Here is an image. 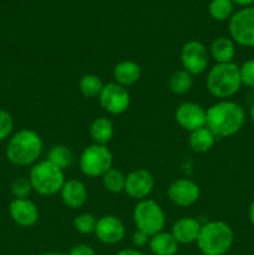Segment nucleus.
<instances>
[{"label": "nucleus", "instance_id": "f257e3e1", "mask_svg": "<svg viewBox=\"0 0 254 255\" xmlns=\"http://www.w3.org/2000/svg\"><path fill=\"white\" fill-rule=\"evenodd\" d=\"M246 122L243 107L234 101L222 100L207 110L206 126L217 138H226L238 133Z\"/></svg>", "mask_w": 254, "mask_h": 255}, {"label": "nucleus", "instance_id": "f03ea898", "mask_svg": "<svg viewBox=\"0 0 254 255\" xmlns=\"http://www.w3.org/2000/svg\"><path fill=\"white\" fill-rule=\"evenodd\" d=\"M44 148L42 138L36 131L22 128L10 137L6 146V158L17 167L34 164L40 158Z\"/></svg>", "mask_w": 254, "mask_h": 255}, {"label": "nucleus", "instance_id": "7ed1b4c3", "mask_svg": "<svg viewBox=\"0 0 254 255\" xmlns=\"http://www.w3.org/2000/svg\"><path fill=\"white\" fill-rule=\"evenodd\" d=\"M234 242L233 229L222 221L203 224L197 238V247L203 255H224L229 252Z\"/></svg>", "mask_w": 254, "mask_h": 255}, {"label": "nucleus", "instance_id": "20e7f679", "mask_svg": "<svg viewBox=\"0 0 254 255\" xmlns=\"http://www.w3.org/2000/svg\"><path fill=\"white\" fill-rule=\"evenodd\" d=\"M242 85L241 70L234 62L216 64L207 75V90L217 99L227 100L234 96Z\"/></svg>", "mask_w": 254, "mask_h": 255}, {"label": "nucleus", "instance_id": "39448f33", "mask_svg": "<svg viewBox=\"0 0 254 255\" xmlns=\"http://www.w3.org/2000/svg\"><path fill=\"white\" fill-rule=\"evenodd\" d=\"M27 178L32 191L40 196H54L61 191L65 183L64 171L47 159L35 163Z\"/></svg>", "mask_w": 254, "mask_h": 255}, {"label": "nucleus", "instance_id": "423d86ee", "mask_svg": "<svg viewBox=\"0 0 254 255\" xmlns=\"http://www.w3.org/2000/svg\"><path fill=\"white\" fill-rule=\"evenodd\" d=\"M133 221L137 231L146 233L148 237L163 231L166 216L162 207L153 199H142L134 206Z\"/></svg>", "mask_w": 254, "mask_h": 255}, {"label": "nucleus", "instance_id": "0eeeda50", "mask_svg": "<svg viewBox=\"0 0 254 255\" xmlns=\"http://www.w3.org/2000/svg\"><path fill=\"white\" fill-rule=\"evenodd\" d=\"M114 156L112 152L104 144L92 143L82 151L79 164L82 173L90 178L102 177L112 168Z\"/></svg>", "mask_w": 254, "mask_h": 255}, {"label": "nucleus", "instance_id": "6e6552de", "mask_svg": "<svg viewBox=\"0 0 254 255\" xmlns=\"http://www.w3.org/2000/svg\"><path fill=\"white\" fill-rule=\"evenodd\" d=\"M229 34L237 44L254 47V6H247L232 15Z\"/></svg>", "mask_w": 254, "mask_h": 255}, {"label": "nucleus", "instance_id": "1a4fd4ad", "mask_svg": "<svg viewBox=\"0 0 254 255\" xmlns=\"http://www.w3.org/2000/svg\"><path fill=\"white\" fill-rule=\"evenodd\" d=\"M100 105L106 112L111 115H121L129 107L131 96L126 87L109 82L104 86L101 94L99 96Z\"/></svg>", "mask_w": 254, "mask_h": 255}, {"label": "nucleus", "instance_id": "9d476101", "mask_svg": "<svg viewBox=\"0 0 254 255\" xmlns=\"http://www.w3.org/2000/svg\"><path fill=\"white\" fill-rule=\"evenodd\" d=\"M181 61L183 69L192 75H199L208 67L209 51L204 44L191 40L183 45L181 51Z\"/></svg>", "mask_w": 254, "mask_h": 255}, {"label": "nucleus", "instance_id": "9b49d317", "mask_svg": "<svg viewBox=\"0 0 254 255\" xmlns=\"http://www.w3.org/2000/svg\"><path fill=\"white\" fill-rule=\"evenodd\" d=\"M199 194H201V191H199L198 184L188 178L176 179L169 184L167 189V196L169 201L183 208L193 206L198 201Z\"/></svg>", "mask_w": 254, "mask_h": 255}, {"label": "nucleus", "instance_id": "f8f14e48", "mask_svg": "<svg viewBox=\"0 0 254 255\" xmlns=\"http://www.w3.org/2000/svg\"><path fill=\"white\" fill-rule=\"evenodd\" d=\"M174 119L184 131L193 132L206 126L207 110L196 102H183L177 107Z\"/></svg>", "mask_w": 254, "mask_h": 255}, {"label": "nucleus", "instance_id": "ddd939ff", "mask_svg": "<svg viewBox=\"0 0 254 255\" xmlns=\"http://www.w3.org/2000/svg\"><path fill=\"white\" fill-rule=\"evenodd\" d=\"M154 187V178L149 171L137 168L126 176L125 192L136 201L146 199L152 193Z\"/></svg>", "mask_w": 254, "mask_h": 255}, {"label": "nucleus", "instance_id": "4468645a", "mask_svg": "<svg viewBox=\"0 0 254 255\" xmlns=\"http://www.w3.org/2000/svg\"><path fill=\"white\" fill-rule=\"evenodd\" d=\"M95 236L101 243L117 244L126 236V227L124 222L116 216H104L97 219Z\"/></svg>", "mask_w": 254, "mask_h": 255}, {"label": "nucleus", "instance_id": "2eb2a0df", "mask_svg": "<svg viewBox=\"0 0 254 255\" xmlns=\"http://www.w3.org/2000/svg\"><path fill=\"white\" fill-rule=\"evenodd\" d=\"M9 213L15 224L22 228H30L39 221V209L29 198L17 199L10 203Z\"/></svg>", "mask_w": 254, "mask_h": 255}, {"label": "nucleus", "instance_id": "dca6fc26", "mask_svg": "<svg viewBox=\"0 0 254 255\" xmlns=\"http://www.w3.org/2000/svg\"><path fill=\"white\" fill-rule=\"evenodd\" d=\"M202 224L192 217H182L174 222L171 234L178 244H192L197 242Z\"/></svg>", "mask_w": 254, "mask_h": 255}, {"label": "nucleus", "instance_id": "f3484780", "mask_svg": "<svg viewBox=\"0 0 254 255\" xmlns=\"http://www.w3.org/2000/svg\"><path fill=\"white\" fill-rule=\"evenodd\" d=\"M60 193H61V199L65 206L72 209L81 208L87 201V188L84 182L79 179L65 181Z\"/></svg>", "mask_w": 254, "mask_h": 255}, {"label": "nucleus", "instance_id": "a211bd4d", "mask_svg": "<svg viewBox=\"0 0 254 255\" xmlns=\"http://www.w3.org/2000/svg\"><path fill=\"white\" fill-rule=\"evenodd\" d=\"M141 66L131 60L120 61L114 67L115 82L124 87H128L136 84L141 77Z\"/></svg>", "mask_w": 254, "mask_h": 255}, {"label": "nucleus", "instance_id": "6ab92c4d", "mask_svg": "<svg viewBox=\"0 0 254 255\" xmlns=\"http://www.w3.org/2000/svg\"><path fill=\"white\" fill-rule=\"evenodd\" d=\"M209 56L217 62V64H228L233 62L236 56V45L232 39L228 37H217L213 40L209 47Z\"/></svg>", "mask_w": 254, "mask_h": 255}, {"label": "nucleus", "instance_id": "aec40b11", "mask_svg": "<svg viewBox=\"0 0 254 255\" xmlns=\"http://www.w3.org/2000/svg\"><path fill=\"white\" fill-rule=\"evenodd\" d=\"M148 247L154 255H176L179 244L171 233L162 231L149 237Z\"/></svg>", "mask_w": 254, "mask_h": 255}, {"label": "nucleus", "instance_id": "412c9836", "mask_svg": "<svg viewBox=\"0 0 254 255\" xmlns=\"http://www.w3.org/2000/svg\"><path fill=\"white\" fill-rule=\"evenodd\" d=\"M114 124L107 117H97L90 126V136L94 143L106 146L114 137Z\"/></svg>", "mask_w": 254, "mask_h": 255}, {"label": "nucleus", "instance_id": "4be33fe9", "mask_svg": "<svg viewBox=\"0 0 254 255\" xmlns=\"http://www.w3.org/2000/svg\"><path fill=\"white\" fill-rule=\"evenodd\" d=\"M216 139L217 137L214 136L213 132L208 127L204 126L202 128L196 129V131L189 132L188 143L192 151L197 152V153H204L214 146Z\"/></svg>", "mask_w": 254, "mask_h": 255}, {"label": "nucleus", "instance_id": "5701e85b", "mask_svg": "<svg viewBox=\"0 0 254 255\" xmlns=\"http://www.w3.org/2000/svg\"><path fill=\"white\" fill-rule=\"evenodd\" d=\"M192 86H193V75L184 69L174 71L168 80V87L174 95L187 94Z\"/></svg>", "mask_w": 254, "mask_h": 255}, {"label": "nucleus", "instance_id": "b1692460", "mask_svg": "<svg viewBox=\"0 0 254 255\" xmlns=\"http://www.w3.org/2000/svg\"><path fill=\"white\" fill-rule=\"evenodd\" d=\"M47 161L65 171L74 163V153L65 144H56V146L51 147L47 153Z\"/></svg>", "mask_w": 254, "mask_h": 255}, {"label": "nucleus", "instance_id": "393cba45", "mask_svg": "<svg viewBox=\"0 0 254 255\" xmlns=\"http://www.w3.org/2000/svg\"><path fill=\"white\" fill-rule=\"evenodd\" d=\"M105 84L97 75L95 74H86L79 80V90L82 96L87 99H94L99 97L104 89Z\"/></svg>", "mask_w": 254, "mask_h": 255}, {"label": "nucleus", "instance_id": "a878e982", "mask_svg": "<svg viewBox=\"0 0 254 255\" xmlns=\"http://www.w3.org/2000/svg\"><path fill=\"white\" fill-rule=\"evenodd\" d=\"M102 184H104V188L110 193H121V192H125L126 176L119 169L111 168L102 176Z\"/></svg>", "mask_w": 254, "mask_h": 255}, {"label": "nucleus", "instance_id": "bb28decb", "mask_svg": "<svg viewBox=\"0 0 254 255\" xmlns=\"http://www.w3.org/2000/svg\"><path fill=\"white\" fill-rule=\"evenodd\" d=\"M234 2L232 0H212L209 2V14L217 21L231 19L233 15Z\"/></svg>", "mask_w": 254, "mask_h": 255}, {"label": "nucleus", "instance_id": "cd10ccee", "mask_svg": "<svg viewBox=\"0 0 254 255\" xmlns=\"http://www.w3.org/2000/svg\"><path fill=\"white\" fill-rule=\"evenodd\" d=\"M97 218L94 214L90 213H82L75 217L74 219V227L79 233L81 234H91L95 233L96 229Z\"/></svg>", "mask_w": 254, "mask_h": 255}, {"label": "nucleus", "instance_id": "c85d7f7f", "mask_svg": "<svg viewBox=\"0 0 254 255\" xmlns=\"http://www.w3.org/2000/svg\"><path fill=\"white\" fill-rule=\"evenodd\" d=\"M11 192L14 194L15 198L17 199H26L32 192L31 183H30L29 178L25 177H19L15 179L11 184Z\"/></svg>", "mask_w": 254, "mask_h": 255}, {"label": "nucleus", "instance_id": "c756f323", "mask_svg": "<svg viewBox=\"0 0 254 255\" xmlns=\"http://www.w3.org/2000/svg\"><path fill=\"white\" fill-rule=\"evenodd\" d=\"M12 129H14L12 116L7 111L0 109V142L11 136Z\"/></svg>", "mask_w": 254, "mask_h": 255}, {"label": "nucleus", "instance_id": "7c9ffc66", "mask_svg": "<svg viewBox=\"0 0 254 255\" xmlns=\"http://www.w3.org/2000/svg\"><path fill=\"white\" fill-rule=\"evenodd\" d=\"M241 79L242 84L246 86L254 89V59L247 60L241 67Z\"/></svg>", "mask_w": 254, "mask_h": 255}, {"label": "nucleus", "instance_id": "2f4dec72", "mask_svg": "<svg viewBox=\"0 0 254 255\" xmlns=\"http://www.w3.org/2000/svg\"><path fill=\"white\" fill-rule=\"evenodd\" d=\"M67 255H96V252L89 244H77L72 247Z\"/></svg>", "mask_w": 254, "mask_h": 255}, {"label": "nucleus", "instance_id": "473e14b6", "mask_svg": "<svg viewBox=\"0 0 254 255\" xmlns=\"http://www.w3.org/2000/svg\"><path fill=\"white\" fill-rule=\"evenodd\" d=\"M148 242L149 237L141 231H136L133 233V236H132V243H133V246L136 247V248H142V247L147 246Z\"/></svg>", "mask_w": 254, "mask_h": 255}, {"label": "nucleus", "instance_id": "72a5a7b5", "mask_svg": "<svg viewBox=\"0 0 254 255\" xmlns=\"http://www.w3.org/2000/svg\"><path fill=\"white\" fill-rule=\"evenodd\" d=\"M116 255H146V254L139 252L138 249L131 248V249H124V251H120Z\"/></svg>", "mask_w": 254, "mask_h": 255}, {"label": "nucleus", "instance_id": "f704fd0d", "mask_svg": "<svg viewBox=\"0 0 254 255\" xmlns=\"http://www.w3.org/2000/svg\"><path fill=\"white\" fill-rule=\"evenodd\" d=\"M232 1H233L234 4H238L241 5V6L247 7V6H251V5L254 2V0H232Z\"/></svg>", "mask_w": 254, "mask_h": 255}, {"label": "nucleus", "instance_id": "c9c22d12", "mask_svg": "<svg viewBox=\"0 0 254 255\" xmlns=\"http://www.w3.org/2000/svg\"><path fill=\"white\" fill-rule=\"evenodd\" d=\"M249 219H251V223L254 226V201L252 202L251 207H249Z\"/></svg>", "mask_w": 254, "mask_h": 255}, {"label": "nucleus", "instance_id": "e433bc0d", "mask_svg": "<svg viewBox=\"0 0 254 255\" xmlns=\"http://www.w3.org/2000/svg\"><path fill=\"white\" fill-rule=\"evenodd\" d=\"M40 255H65V254L56 253V252H49V253H42V254H40Z\"/></svg>", "mask_w": 254, "mask_h": 255}, {"label": "nucleus", "instance_id": "4c0bfd02", "mask_svg": "<svg viewBox=\"0 0 254 255\" xmlns=\"http://www.w3.org/2000/svg\"><path fill=\"white\" fill-rule=\"evenodd\" d=\"M251 119H252V121L254 122V104L252 105V107H251Z\"/></svg>", "mask_w": 254, "mask_h": 255}]
</instances>
